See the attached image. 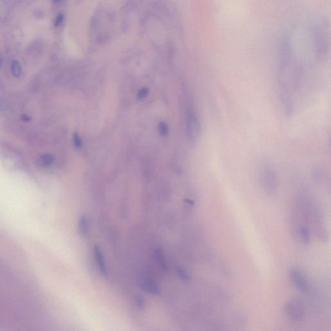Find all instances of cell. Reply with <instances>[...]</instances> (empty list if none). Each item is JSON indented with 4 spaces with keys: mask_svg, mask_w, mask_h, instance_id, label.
<instances>
[{
    "mask_svg": "<svg viewBox=\"0 0 331 331\" xmlns=\"http://www.w3.org/2000/svg\"><path fill=\"white\" fill-rule=\"evenodd\" d=\"M158 131L162 136H167L169 133V129L167 124L164 122H161L158 125Z\"/></svg>",
    "mask_w": 331,
    "mask_h": 331,
    "instance_id": "obj_12",
    "label": "cell"
},
{
    "mask_svg": "<svg viewBox=\"0 0 331 331\" xmlns=\"http://www.w3.org/2000/svg\"><path fill=\"white\" fill-rule=\"evenodd\" d=\"M186 131L188 138L190 141H196L201 131L200 119L194 111H188L186 121Z\"/></svg>",
    "mask_w": 331,
    "mask_h": 331,
    "instance_id": "obj_3",
    "label": "cell"
},
{
    "mask_svg": "<svg viewBox=\"0 0 331 331\" xmlns=\"http://www.w3.org/2000/svg\"><path fill=\"white\" fill-rule=\"evenodd\" d=\"M5 103L2 99H0V111H3L5 109Z\"/></svg>",
    "mask_w": 331,
    "mask_h": 331,
    "instance_id": "obj_17",
    "label": "cell"
},
{
    "mask_svg": "<svg viewBox=\"0 0 331 331\" xmlns=\"http://www.w3.org/2000/svg\"><path fill=\"white\" fill-rule=\"evenodd\" d=\"M155 257L156 261H157L158 265L162 268V269L167 271L168 270V264L162 250L160 249L156 250L155 252Z\"/></svg>",
    "mask_w": 331,
    "mask_h": 331,
    "instance_id": "obj_7",
    "label": "cell"
},
{
    "mask_svg": "<svg viewBox=\"0 0 331 331\" xmlns=\"http://www.w3.org/2000/svg\"><path fill=\"white\" fill-rule=\"evenodd\" d=\"M11 72L12 75L16 78H19L21 76L22 73V68L21 64L18 60L12 61L11 64Z\"/></svg>",
    "mask_w": 331,
    "mask_h": 331,
    "instance_id": "obj_9",
    "label": "cell"
},
{
    "mask_svg": "<svg viewBox=\"0 0 331 331\" xmlns=\"http://www.w3.org/2000/svg\"><path fill=\"white\" fill-rule=\"evenodd\" d=\"M178 275L179 276V277L181 278L182 280H184V281H189L190 280V275L187 271H186L184 268L178 267Z\"/></svg>",
    "mask_w": 331,
    "mask_h": 331,
    "instance_id": "obj_13",
    "label": "cell"
},
{
    "mask_svg": "<svg viewBox=\"0 0 331 331\" xmlns=\"http://www.w3.org/2000/svg\"><path fill=\"white\" fill-rule=\"evenodd\" d=\"M94 256L101 274L103 276H106L107 271L106 265H105L104 257H103L102 251L101 248L99 246L95 245Z\"/></svg>",
    "mask_w": 331,
    "mask_h": 331,
    "instance_id": "obj_6",
    "label": "cell"
},
{
    "mask_svg": "<svg viewBox=\"0 0 331 331\" xmlns=\"http://www.w3.org/2000/svg\"><path fill=\"white\" fill-rule=\"evenodd\" d=\"M285 308L286 314L292 320L299 321L304 316V306L299 300H290L286 304Z\"/></svg>",
    "mask_w": 331,
    "mask_h": 331,
    "instance_id": "obj_5",
    "label": "cell"
},
{
    "mask_svg": "<svg viewBox=\"0 0 331 331\" xmlns=\"http://www.w3.org/2000/svg\"><path fill=\"white\" fill-rule=\"evenodd\" d=\"M290 279L294 287L302 293L307 294L309 292V282L306 274L301 270L297 268L290 269L289 272Z\"/></svg>",
    "mask_w": 331,
    "mask_h": 331,
    "instance_id": "obj_4",
    "label": "cell"
},
{
    "mask_svg": "<svg viewBox=\"0 0 331 331\" xmlns=\"http://www.w3.org/2000/svg\"><path fill=\"white\" fill-rule=\"evenodd\" d=\"M54 162V157L50 154H45L41 157V164L42 166L48 167L51 166Z\"/></svg>",
    "mask_w": 331,
    "mask_h": 331,
    "instance_id": "obj_10",
    "label": "cell"
},
{
    "mask_svg": "<svg viewBox=\"0 0 331 331\" xmlns=\"http://www.w3.org/2000/svg\"><path fill=\"white\" fill-rule=\"evenodd\" d=\"M89 230L88 219L86 216H82L79 221L78 231L82 236H86Z\"/></svg>",
    "mask_w": 331,
    "mask_h": 331,
    "instance_id": "obj_8",
    "label": "cell"
},
{
    "mask_svg": "<svg viewBox=\"0 0 331 331\" xmlns=\"http://www.w3.org/2000/svg\"><path fill=\"white\" fill-rule=\"evenodd\" d=\"M63 20H64V15H59L56 18L55 20H54V25L56 27L60 25L62 23Z\"/></svg>",
    "mask_w": 331,
    "mask_h": 331,
    "instance_id": "obj_16",
    "label": "cell"
},
{
    "mask_svg": "<svg viewBox=\"0 0 331 331\" xmlns=\"http://www.w3.org/2000/svg\"><path fill=\"white\" fill-rule=\"evenodd\" d=\"M73 144H74L75 147L76 148V149L79 150L82 147V140L81 139L80 136L79 135L78 133H75L73 134Z\"/></svg>",
    "mask_w": 331,
    "mask_h": 331,
    "instance_id": "obj_11",
    "label": "cell"
},
{
    "mask_svg": "<svg viewBox=\"0 0 331 331\" xmlns=\"http://www.w3.org/2000/svg\"><path fill=\"white\" fill-rule=\"evenodd\" d=\"M301 236L303 239V241L305 243H308L310 240V234L309 231L306 227H303L301 229Z\"/></svg>",
    "mask_w": 331,
    "mask_h": 331,
    "instance_id": "obj_15",
    "label": "cell"
},
{
    "mask_svg": "<svg viewBox=\"0 0 331 331\" xmlns=\"http://www.w3.org/2000/svg\"><path fill=\"white\" fill-rule=\"evenodd\" d=\"M149 89L147 87H143L138 91L137 95L138 100H143V99H145L149 94Z\"/></svg>",
    "mask_w": 331,
    "mask_h": 331,
    "instance_id": "obj_14",
    "label": "cell"
},
{
    "mask_svg": "<svg viewBox=\"0 0 331 331\" xmlns=\"http://www.w3.org/2000/svg\"><path fill=\"white\" fill-rule=\"evenodd\" d=\"M326 20L313 18L292 25L280 46V83L281 98L288 111L301 101L306 83L326 61L330 48Z\"/></svg>",
    "mask_w": 331,
    "mask_h": 331,
    "instance_id": "obj_1",
    "label": "cell"
},
{
    "mask_svg": "<svg viewBox=\"0 0 331 331\" xmlns=\"http://www.w3.org/2000/svg\"><path fill=\"white\" fill-rule=\"evenodd\" d=\"M259 172L262 188L266 194H275L278 188V180L273 166L270 162L264 160L260 164Z\"/></svg>",
    "mask_w": 331,
    "mask_h": 331,
    "instance_id": "obj_2",
    "label": "cell"
}]
</instances>
